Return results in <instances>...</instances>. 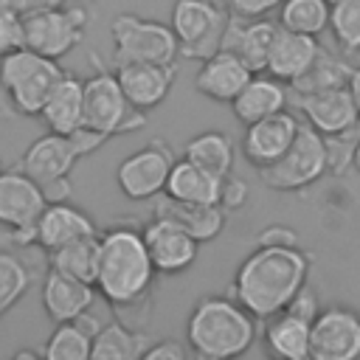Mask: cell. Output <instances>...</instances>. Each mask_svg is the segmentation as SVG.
<instances>
[{"instance_id":"obj_24","label":"cell","mask_w":360,"mask_h":360,"mask_svg":"<svg viewBox=\"0 0 360 360\" xmlns=\"http://www.w3.org/2000/svg\"><path fill=\"white\" fill-rule=\"evenodd\" d=\"M39 118L51 132H62V135H70L79 127H84V82L73 73H62Z\"/></svg>"},{"instance_id":"obj_9","label":"cell","mask_w":360,"mask_h":360,"mask_svg":"<svg viewBox=\"0 0 360 360\" xmlns=\"http://www.w3.org/2000/svg\"><path fill=\"white\" fill-rule=\"evenodd\" d=\"M231 11H225L214 0H177L172 6L169 25L177 34L183 59H208L222 48V37L228 28Z\"/></svg>"},{"instance_id":"obj_27","label":"cell","mask_w":360,"mask_h":360,"mask_svg":"<svg viewBox=\"0 0 360 360\" xmlns=\"http://www.w3.org/2000/svg\"><path fill=\"white\" fill-rule=\"evenodd\" d=\"M309 338H312V323L290 309L264 318V346L276 357L284 360L309 357Z\"/></svg>"},{"instance_id":"obj_35","label":"cell","mask_w":360,"mask_h":360,"mask_svg":"<svg viewBox=\"0 0 360 360\" xmlns=\"http://www.w3.org/2000/svg\"><path fill=\"white\" fill-rule=\"evenodd\" d=\"M329 31L343 51H360V0L332 3Z\"/></svg>"},{"instance_id":"obj_8","label":"cell","mask_w":360,"mask_h":360,"mask_svg":"<svg viewBox=\"0 0 360 360\" xmlns=\"http://www.w3.org/2000/svg\"><path fill=\"white\" fill-rule=\"evenodd\" d=\"M84 127L115 138L143 129L146 112L127 98L118 76L101 68L84 79Z\"/></svg>"},{"instance_id":"obj_12","label":"cell","mask_w":360,"mask_h":360,"mask_svg":"<svg viewBox=\"0 0 360 360\" xmlns=\"http://www.w3.org/2000/svg\"><path fill=\"white\" fill-rule=\"evenodd\" d=\"M174 160L177 158L166 141H149L118 163L115 183L127 200H135V202L155 200L158 194L166 191V180Z\"/></svg>"},{"instance_id":"obj_16","label":"cell","mask_w":360,"mask_h":360,"mask_svg":"<svg viewBox=\"0 0 360 360\" xmlns=\"http://www.w3.org/2000/svg\"><path fill=\"white\" fill-rule=\"evenodd\" d=\"M298 127H301V118L295 112H287V110L248 124L245 135H242V155H245V160L253 169H264V166L276 163L290 149V143L295 141Z\"/></svg>"},{"instance_id":"obj_33","label":"cell","mask_w":360,"mask_h":360,"mask_svg":"<svg viewBox=\"0 0 360 360\" xmlns=\"http://www.w3.org/2000/svg\"><path fill=\"white\" fill-rule=\"evenodd\" d=\"M329 17H332L329 0H284L278 8V25L312 37L329 28Z\"/></svg>"},{"instance_id":"obj_41","label":"cell","mask_w":360,"mask_h":360,"mask_svg":"<svg viewBox=\"0 0 360 360\" xmlns=\"http://www.w3.org/2000/svg\"><path fill=\"white\" fill-rule=\"evenodd\" d=\"M281 3L284 0H231V14L256 20V17H267L273 8H281Z\"/></svg>"},{"instance_id":"obj_14","label":"cell","mask_w":360,"mask_h":360,"mask_svg":"<svg viewBox=\"0 0 360 360\" xmlns=\"http://www.w3.org/2000/svg\"><path fill=\"white\" fill-rule=\"evenodd\" d=\"M143 242L149 248V256L155 262V270L160 276H177L186 273L200 253V239L191 236L183 225H177L169 217H155L143 225Z\"/></svg>"},{"instance_id":"obj_45","label":"cell","mask_w":360,"mask_h":360,"mask_svg":"<svg viewBox=\"0 0 360 360\" xmlns=\"http://www.w3.org/2000/svg\"><path fill=\"white\" fill-rule=\"evenodd\" d=\"M349 90H352V98L357 104V112H360V68L352 70V79H349Z\"/></svg>"},{"instance_id":"obj_25","label":"cell","mask_w":360,"mask_h":360,"mask_svg":"<svg viewBox=\"0 0 360 360\" xmlns=\"http://www.w3.org/2000/svg\"><path fill=\"white\" fill-rule=\"evenodd\" d=\"M155 208L152 214L155 217H169L174 219L177 225H183L191 236H197L200 242H211L222 233L225 228V208L222 205H197V202H183V200H174L169 194H158L155 197Z\"/></svg>"},{"instance_id":"obj_23","label":"cell","mask_w":360,"mask_h":360,"mask_svg":"<svg viewBox=\"0 0 360 360\" xmlns=\"http://www.w3.org/2000/svg\"><path fill=\"white\" fill-rule=\"evenodd\" d=\"M318 53H321V45L312 34H301V31H290V28L278 25V34H276L270 56H267V73L292 84L315 62Z\"/></svg>"},{"instance_id":"obj_42","label":"cell","mask_w":360,"mask_h":360,"mask_svg":"<svg viewBox=\"0 0 360 360\" xmlns=\"http://www.w3.org/2000/svg\"><path fill=\"white\" fill-rule=\"evenodd\" d=\"M256 245H298V233H295L292 228H287V225L273 222V225H267V228L259 233Z\"/></svg>"},{"instance_id":"obj_39","label":"cell","mask_w":360,"mask_h":360,"mask_svg":"<svg viewBox=\"0 0 360 360\" xmlns=\"http://www.w3.org/2000/svg\"><path fill=\"white\" fill-rule=\"evenodd\" d=\"M245 202H248V183L239 180V177H233V174H228V177L222 180L219 205H222L225 211H236V208H242Z\"/></svg>"},{"instance_id":"obj_5","label":"cell","mask_w":360,"mask_h":360,"mask_svg":"<svg viewBox=\"0 0 360 360\" xmlns=\"http://www.w3.org/2000/svg\"><path fill=\"white\" fill-rule=\"evenodd\" d=\"M62 73L65 70L59 68V59L42 56L28 45L0 56V82L20 115L39 118Z\"/></svg>"},{"instance_id":"obj_17","label":"cell","mask_w":360,"mask_h":360,"mask_svg":"<svg viewBox=\"0 0 360 360\" xmlns=\"http://www.w3.org/2000/svg\"><path fill=\"white\" fill-rule=\"evenodd\" d=\"M250 79H253L250 65L242 56H236L233 51L219 48L217 53H211L208 59L200 62V70L194 76V87L211 101L231 104Z\"/></svg>"},{"instance_id":"obj_34","label":"cell","mask_w":360,"mask_h":360,"mask_svg":"<svg viewBox=\"0 0 360 360\" xmlns=\"http://www.w3.org/2000/svg\"><path fill=\"white\" fill-rule=\"evenodd\" d=\"M31 267L14 248H0V318L28 292Z\"/></svg>"},{"instance_id":"obj_13","label":"cell","mask_w":360,"mask_h":360,"mask_svg":"<svg viewBox=\"0 0 360 360\" xmlns=\"http://www.w3.org/2000/svg\"><path fill=\"white\" fill-rule=\"evenodd\" d=\"M292 107L321 135H343L360 129V112L349 84L315 90V93H292Z\"/></svg>"},{"instance_id":"obj_29","label":"cell","mask_w":360,"mask_h":360,"mask_svg":"<svg viewBox=\"0 0 360 360\" xmlns=\"http://www.w3.org/2000/svg\"><path fill=\"white\" fill-rule=\"evenodd\" d=\"M152 346V338L124 326L121 321L104 323L93 338V360H138Z\"/></svg>"},{"instance_id":"obj_2","label":"cell","mask_w":360,"mask_h":360,"mask_svg":"<svg viewBox=\"0 0 360 360\" xmlns=\"http://www.w3.org/2000/svg\"><path fill=\"white\" fill-rule=\"evenodd\" d=\"M155 276L158 270L141 231L129 225H112L110 231L101 233V264H98L96 290L107 304L112 307L138 304L149 292Z\"/></svg>"},{"instance_id":"obj_4","label":"cell","mask_w":360,"mask_h":360,"mask_svg":"<svg viewBox=\"0 0 360 360\" xmlns=\"http://www.w3.org/2000/svg\"><path fill=\"white\" fill-rule=\"evenodd\" d=\"M110 135L98 132V129H90V127H79L76 132L70 135H62V132H51L37 138L20 158V169L28 172L48 194L51 202L56 200H68L70 197V172L73 166L93 155L96 149H101L107 143Z\"/></svg>"},{"instance_id":"obj_20","label":"cell","mask_w":360,"mask_h":360,"mask_svg":"<svg viewBox=\"0 0 360 360\" xmlns=\"http://www.w3.org/2000/svg\"><path fill=\"white\" fill-rule=\"evenodd\" d=\"M90 233H98L93 217L84 214L82 208L70 205L68 200H56V202H48L45 211L39 214V219L34 225V245L45 253H53L56 248H62L73 239L90 236Z\"/></svg>"},{"instance_id":"obj_21","label":"cell","mask_w":360,"mask_h":360,"mask_svg":"<svg viewBox=\"0 0 360 360\" xmlns=\"http://www.w3.org/2000/svg\"><path fill=\"white\" fill-rule=\"evenodd\" d=\"M276 34H278V22H270L264 17L245 20V17L231 14L225 37H222V48L242 56L253 73H262L267 70V56H270Z\"/></svg>"},{"instance_id":"obj_44","label":"cell","mask_w":360,"mask_h":360,"mask_svg":"<svg viewBox=\"0 0 360 360\" xmlns=\"http://www.w3.org/2000/svg\"><path fill=\"white\" fill-rule=\"evenodd\" d=\"M14 115H20V112L14 110L8 93H6V87H3V82H0V118H14Z\"/></svg>"},{"instance_id":"obj_26","label":"cell","mask_w":360,"mask_h":360,"mask_svg":"<svg viewBox=\"0 0 360 360\" xmlns=\"http://www.w3.org/2000/svg\"><path fill=\"white\" fill-rule=\"evenodd\" d=\"M222 180L211 172H205L202 166L191 163L188 158L174 160L169 180H166V191L174 200L183 202H197V205H219V194H222Z\"/></svg>"},{"instance_id":"obj_11","label":"cell","mask_w":360,"mask_h":360,"mask_svg":"<svg viewBox=\"0 0 360 360\" xmlns=\"http://www.w3.org/2000/svg\"><path fill=\"white\" fill-rule=\"evenodd\" d=\"M25 20V45L42 56H68L87 31V11L82 6H53L34 11Z\"/></svg>"},{"instance_id":"obj_1","label":"cell","mask_w":360,"mask_h":360,"mask_svg":"<svg viewBox=\"0 0 360 360\" xmlns=\"http://www.w3.org/2000/svg\"><path fill=\"white\" fill-rule=\"evenodd\" d=\"M312 256L301 245H256L233 273L231 295L259 321L281 312L309 281Z\"/></svg>"},{"instance_id":"obj_30","label":"cell","mask_w":360,"mask_h":360,"mask_svg":"<svg viewBox=\"0 0 360 360\" xmlns=\"http://www.w3.org/2000/svg\"><path fill=\"white\" fill-rule=\"evenodd\" d=\"M98 264H101V233H90L82 239H73L53 253H48V267H59L82 281L96 284L98 278Z\"/></svg>"},{"instance_id":"obj_22","label":"cell","mask_w":360,"mask_h":360,"mask_svg":"<svg viewBox=\"0 0 360 360\" xmlns=\"http://www.w3.org/2000/svg\"><path fill=\"white\" fill-rule=\"evenodd\" d=\"M290 104V90H287V82L276 79L273 73H253V79L242 87V93L231 101L233 107V115L239 124H253V121H262L267 115H276L281 110H287Z\"/></svg>"},{"instance_id":"obj_48","label":"cell","mask_w":360,"mask_h":360,"mask_svg":"<svg viewBox=\"0 0 360 360\" xmlns=\"http://www.w3.org/2000/svg\"><path fill=\"white\" fill-rule=\"evenodd\" d=\"M329 3H338V0H329Z\"/></svg>"},{"instance_id":"obj_15","label":"cell","mask_w":360,"mask_h":360,"mask_svg":"<svg viewBox=\"0 0 360 360\" xmlns=\"http://www.w3.org/2000/svg\"><path fill=\"white\" fill-rule=\"evenodd\" d=\"M309 357L354 360L360 357V315L349 307H326L312 321Z\"/></svg>"},{"instance_id":"obj_47","label":"cell","mask_w":360,"mask_h":360,"mask_svg":"<svg viewBox=\"0 0 360 360\" xmlns=\"http://www.w3.org/2000/svg\"><path fill=\"white\" fill-rule=\"evenodd\" d=\"M0 172H3V160H0Z\"/></svg>"},{"instance_id":"obj_40","label":"cell","mask_w":360,"mask_h":360,"mask_svg":"<svg viewBox=\"0 0 360 360\" xmlns=\"http://www.w3.org/2000/svg\"><path fill=\"white\" fill-rule=\"evenodd\" d=\"M284 309H290V312H295V315H301V318H307V321L312 323L323 307H321V301H318L315 290L307 284V287H301V290L295 292V298H292V301H290Z\"/></svg>"},{"instance_id":"obj_28","label":"cell","mask_w":360,"mask_h":360,"mask_svg":"<svg viewBox=\"0 0 360 360\" xmlns=\"http://www.w3.org/2000/svg\"><path fill=\"white\" fill-rule=\"evenodd\" d=\"M98 329L101 326L96 323V318H90V312L76 321H62L51 332L42 352L48 360H84L93 352V338Z\"/></svg>"},{"instance_id":"obj_46","label":"cell","mask_w":360,"mask_h":360,"mask_svg":"<svg viewBox=\"0 0 360 360\" xmlns=\"http://www.w3.org/2000/svg\"><path fill=\"white\" fill-rule=\"evenodd\" d=\"M352 166L360 172V135H357V146H354V160H352Z\"/></svg>"},{"instance_id":"obj_6","label":"cell","mask_w":360,"mask_h":360,"mask_svg":"<svg viewBox=\"0 0 360 360\" xmlns=\"http://www.w3.org/2000/svg\"><path fill=\"white\" fill-rule=\"evenodd\" d=\"M262 183L273 191H301L312 183H318L329 172V155H326V138L307 121H301L295 141L290 149L270 166L256 169Z\"/></svg>"},{"instance_id":"obj_37","label":"cell","mask_w":360,"mask_h":360,"mask_svg":"<svg viewBox=\"0 0 360 360\" xmlns=\"http://www.w3.org/2000/svg\"><path fill=\"white\" fill-rule=\"evenodd\" d=\"M25 45V20L22 14L11 11L8 6L0 3V56L17 51Z\"/></svg>"},{"instance_id":"obj_36","label":"cell","mask_w":360,"mask_h":360,"mask_svg":"<svg viewBox=\"0 0 360 360\" xmlns=\"http://www.w3.org/2000/svg\"><path fill=\"white\" fill-rule=\"evenodd\" d=\"M357 135H360V129L343 132V135H323L326 138V155H329V172L332 174H343L352 166Z\"/></svg>"},{"instance_id":"obj_31","label":"cell","mask_w":360,"mask_h":360,"mask_svg":"<svg viewBox=\"0 0 360 360\" xmlns=\"http://www.w3.org/2000/svg\"><path fill=\"white\" fill-rule=\"evenodd\" d=\"M183 158H188L191 163L202 166L205 172L217 174V177H228L231 169H233V158H236V149H233V141L219 132V129H205V132H197L186 149H183Z\"/></svg>"},{"instance_id":"obj_32","label":"cell","mask_w":360,"mask_h":360,"mask_svg":"<svg viewBox=\"0 0 360 360\" xmlns=\"http://www.w3.org/2000/svg\"><path fill=\"white\" fill-rule=\"evenodd\" d=\"M352 70L354 68L346 59L321 48L315 62L290 84V90L292 93H315V90H329V87H346L349 79H352Z\"/></svg>"},{"instance_id":"obj_7","label":"cell","mask_w":360,"mask_h":360,"mask_svg":"<svg viewBox=\"0 0 360 360\" xmlns=\"http://www.w3.org/2000/svg\"><path fill=\"white\" fill-rule=\"evenodd\" d=\"M112 62H174L180 56V42L172 25L146 20L138 14H115L110 22Z\"/></svg>"},{"instance_id":"obj_18","label":"cell","mask_w":360,"mask_h":360,"mask_svg":"<svg viewBox=\"0 0 360 360\" xmlns=\"http://www.w3.org/2000/svg\"><path fill=\"white\" fill-rule=\"evenodd\" d=\"M115 76H118L127 98L138 110L146 112L166 101V96L177 79V68H174V62H127V65L115 68Z\"/></svg>"},{"instance_id":"obj_3","label":"cell","mask_w":360,"mask_h":360,"mask_svg":"<svg viewBox=\"0 0 360 360\" xmlns=\"http://www.w3.org/2000/svg\"><path fill=\"white\" fill-rule=\"evenodd\" d=\"M256 321L233 295H205L188 312L186 343L202 360L239 357L256 340Z\"/></svg>"},{"instance_id":"obj_38","label":"cell","mask_w":360,"mask_h":360,"mask_svg":"<svg viewBox=\"0 0 360 360\" xmlns=\"http://www.w3.org/2000/svg\"><path fill=\"white\" fill-rule=\"evenodd\" d=\"M191 346L188 343H180L174 338H160V340H152V346L146 349L143 360H186L191 357Z\"/></svg>"},{"instance_id":"obj_43","label":"cell","mask_w":360,"mask_h":360,"mask_svg":"<svg viewBox=\"0 0 360 360\" xmlns=\"http://www.w3.org/2000/svg\"><path fill=\"white\" fill-rule=\"evenodd\" d=\"M3 6H8L11 11L28 17L34 11H42V8H53V6H65V0H0Z\"/></svg>"},{"instance_id":"obj_10","label":"cell","mask_w":360,"mask_h":360,"mask_svg":"<svg viewBox=\"0 0 360 360\" xmlns=\"http://www.w3.org/2000/svg\"><path fill=\"white\" fill-rule=\"evenodd\" d=\"M48 202L45 188L20 166L0 172V225L11 231L20 248H37L34 225Z\"/></svg>"},{"instance_id":"obj_19","label":"cell","mask_w":360,"mask_h":360,"mask_svg":"<svg viewBox=\"0 0 360 360\" xmlns=\"http://www.w3.org/2000/svg\"><path fill=\"white\" fill-rule=\"evenodd\" d=\"M96 284L82 281L59 267H48L45 281H42V307L51 321H76L84 312H90L96 301Z\"/></svg>"}]
</instances>
